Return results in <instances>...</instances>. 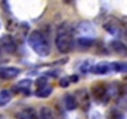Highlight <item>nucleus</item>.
Masks as SVG:
<instances>
[{
	"label": "nucleus",
	"instance_id": "b1692460",
	"mask_svg": "<svg viewBox=\"0 0 127 119\" xmlns=\"http://www.w3.org/2000/svg\"><path fill=\"white\" fill-rule=\"evenodd\" d=\"M0 27H1V21H0Z\"/></svg>",
	"mask_w": 127,
	"mask_h": 119
},
{
	"label": "nucleus",
	"instance_id": "dca6fc26",
	"mask_svg": "<svg viewBox=\"0 0 127 119\" xmlns=\"http://www.w3.org/2000/svg\"><path fill=\"white\" fill-rule=\"evenodd\" d=\"M106 119H126V118L117 108H110L106 114Z\"/></svg>",
	"mask_w": 127,
	"mask_h": 119
},
{
	"label": "nucleus",
	"instance_id": "20e7f679",
	"mask_svg": "<svg viewBox=\"0 0 127 119\" xmlns=\"http://www.w3.org/2000/svg\"><path fill=\"white\" fill-rule=\"evenodd\" d=\"M72 95L75 96V99H76L78 106H81L83 111H89V108H91V94H89L85 88L76 89Z\"/></svg>",
	"mask_w": 127,
	"mask_h": 119
},
{
	"label": "nucleus",
	"instance_id": "f3484780",
	"mask_svg": "<svg viewBox=\"0 0 127 119\" xmlns=\"http://www.w3.org/2000/svg\"><path fill=\"white\" fill-rule=\"evenodd\" d=\"M38 118L40 119H55L52 111L48 108V106H42L40 109V114H38Z\"/></svg>",
	"mask_w": 127,
	"mask_h": 119
},
{
	"label": "nucleus",
	"instance_id": "aec40b11",
	"mask_svg": "<svg viewBox=\"0 0 127 119\" xmlns=\"http://www.w3.org/2000/svg\"><path fill=\"white\" fill-rule=\"evenodd\" d=\"M37 88H41V87H45V85H48V82H47V78L45 77H41L37 79Z\"/></svg>",
	"mask_w": 127,
	"mask_h": 119
},
{
	"label": "nucleus",
	"instance_id": "9d476101",
	"mask_svg": "<svg viewBox=\"0 0 127 119\" xmlns=\"http://www.w3.org/2000/svg\"><path fill=\"white\" fill-rule=\"evenodd\" d=\"M109 47L112 48L114 54H119V55H127V46L122 40H112L109 43Z\"/></svg>",
	"mask_w": 127,
	"mask_h": 119
},
{
	"label": "nucleus",
	"instance_id": "0eeeda50",
	"mask_svg": "<svg viewBox=\"0 0 127 119\" xmlns=\"http://www.w3.org/2000/svg\"><path fill=\"white\" fill-rule=\"evenodd\" d=\"M91 72L96 74V75H107V74L113 72V68H112V62H107V61H102V62H97V64H93Z\"/></svg>",
	"mask_w": 127,
	"mask_h": 119
},
{
	"label": "nucleus",
	"instance_id": "4468645a",
	"mask_svg": "<svg viewBox=\"0 0 127 119\" xmlns=\"http://www.w3.org/2000/svg\"><path fill=\"white\" fill-rule=\"evenodd\" d=\"M11 98H13V94L10 89H1L0 91V106H6L11 101Z\"/></svg>",
	"mask_w": 127,
	"mask_h": 119
},
{
	"label": "nucleus",
	"instance_id": "1a4fd4ad",
	"mask_svg": "<svg viewBox=\"0 0 127 119\" xmlns=\"http://www.w3.org/2000/svg\"><path fill=\"white\" fill-rule=\"evenodd\" d=\"M21 72L17 67H0V78L1 79H13Z\"/></svg>",
	"mask_w": 127,
	"mask_h": 119
},
{
	"label": "nucleus",
	"instance_id": "39448f33",
	"mask_svg": "<svg viewBox=\"0 0 127 119\" xmlns=\"http://www.w3.org/2000/svg\"><path fill=\"white\" fill-rule=\"evenodd\" d=\"M73 33H76L78 37H95V27L91 21H81L73 28Z\"/></svg>",
	"mask_w": 127,
	"mask_h": 119
},
{
	"label": "nucleus",
	"instance_id": "6e6552de",
	"mask_svg": "<svg viewBox=\"0 0 127 119\" xmlns=\"http://www.w3.org/2000/svg\"><path fill=\"white\" fill-rule=\"evenodd\" d=\"M31 85H32V81L31 79H21V81H18L16 85H14V89L20 94H23V95H31Z\"/></svg>",
	"mask_w": 127,
	"mask_h": 119
},
{
	"label": "nucleus",
	"instance_id": "f8f14e48",
	"mask_svg": "<svg viewBox=\"0 0 127 119\" xmlns=\"http://www.w3.org/2000/svg\"><path fill=\"white\" fill-rule=\"evenodd\" d=\"M16 116H17L18 119H40L37 111L32 109V108H24V109L20 111Z\"/></svg>",
	"mask_w": 127,
	"mask_h": 119
},
{
	"label": "nucleus",
	"instance_id": "412c9836",
	"mask_svg": "<svg viewBox=\"0 0 127 119\" xmlns=\"http://www.w3.org/2000/svg\"><path fill=\"white\" fill-rule=\"evenodd\" d=\"M91 119H102V115H100L99 112H92Z\"/></svg>",
	"mask_w": 127,
	"mask_h": 119
},
{
	"label": "nucleus",
	"instance_id": "f03ea898",
	"mask_svg": "<svg viewBox=\"0 0 127 119\" xmlns=\"http://www.w3.org/2000/svg\"><path fill=\"white\" fill-rule=\"evenodd\" d=\"M28 46L32 48V51L38 54L40 57H47L51 53V46L47 37L40 31V30H32L27 37Z\"/></svg>",
	"mask_w": 127,
	"mask_h": 119
},
{
	"label": "nucleus",
	"instance_id": "2eb2a0df",
	"mask_svg": "<svg viewBox=\"0 0 127 119\" xmlns=\"http://www.w3.org/2000/svg\"><path fill=\"white\" fill-rule=\"evenodd\" d=\"M51 94H52V87H51L50 84L45 85V87L37 88V92H35V95L38 96V98H48Z\"/></svg>",
	"mask_w": 127,
	"mask_h": 119
},
{
	"label": "nucleus",
	"instance_id": "5701e85b",
	"mask_svg": "<svg viewBox=\"0 0 127 119\" xmlns=\"http://www.w3.org/2000/svg\"><path fill=\"white\" fill-rule=\"evenodd\" d=\"M126 37H127V30H126Z\"/></svg>",
	"mask_w": 127,
	"mask_h": 119
},
{
	"label": "nucleus",
	"instance_id": "7ed1b4c3",
	"mask_svg": "<svg viewBox=\"0 0 127 119\" xmlns=\"http://www.w3.org/2000/svg\"><path fill=\"white\" fill-rule=\"evenodd\" d=\"M103 28L106 31L116 37V40H120L123 37H126V27L123 26V23L116 17H109L103 23Z\"/></svg>",
	"mask_w": 127,
	"mask_h": 119
},
{
	"label": "nucleus",
	"instance_id": "9b49d317",
	"mask_svg": "<svg viewBox=\"0 0 127 119\" xmlns=\"http://www.w3.org/2000/svg\"><path fill=\"white\" fill-rule=\"evenodd\" d=\"M75 44L81 50H89L95 44V38H91V37H76L75 38Z\"/></svg>",
	"mask_w": 127,
	"mask_h": 119
},
{
	"label": "nucleus",
	"instance_id": "a211bd4d",
	"mask_svg": "<svg viewBox=\"0 0 127 119\" xmlns=\"http://www.w3.org/2000/svg\"><path fill=\"white\" fill-rule=\"evenodd\" d=\"M92 67H93V64H92L91 60H85V61H82L79 64V71L82 74H88V72H91Z\"/></svg>",
	"mask_w": 127,
	"mask_h": 119
},
{
	"label": "nucleus",
	"instance_id": "4be33fe9",
	"mask_svg": "<svg viewBox=\"0 0 127 119\" xmlns=\"http://www.w3.org/2000/svg\"><path fill=\"white\" fill-rule=\"evenodd\" d=\"M69 81H71V82H76L78 81V75H71V77H69Z\"/></svg>",
	"mask_w": 127,
	"mask_h": 119
},
{
	"label": "nucleus",
	"instance_id": "ddd939ff",
	"mask_svg": "<svg viewBox=\"0 0 127 119\" xmlns=\"http://www.w3.org/2000/svg\"><path fill=\"white\" fill-rule=\"evenodd\" d=\"M64 105L68 111H73L78 108V104H76V99H75V96L72 94H66V95L64 96Z\"/></svg>",
	"mask_w": 127,
	"mask_h": 119
},
{
	"label": "nucleus",
	"instance_id": "393cba45",
	"mask_svg": "<svg viewBox=\"0 0 127 119\" xmlns=\"http://www.w3.org/2000/svg\"><path fill=\"white\" fill-rule=\"evenodd\" d=\"M126 105H127V99H126Z\"/></svg>",
	"mask_w": 127,
	"mask_h": 119
},
{
	"label": "nucleus",
	"instance_id": "f257e3e1",
	"mask_svg": "<svg viewBox=\"0 0 127 119\" xmlns=\"http://www.w3.org/2000/svg\"><path fill=\"white\" fill-rule=\"evenodd\" d=\"M75 38H73V27L68 21H62L57 27L55 33V46L58 48L59 53L66 54L73 48Z\"/></svg>",
	"mask_w": 127,
	"mask_h": 119
},
{
	"label": "nucleus",
	"instance_id": "6ab92c4d",
	"mask_svg": "<svg viewBox=\"0 0 127 119\" xmlns=\"http://www.w3.org/2000/svg\"><path fill=\"white\" fill-rule=\"evenodd\" d=\"M71 85V81H69V77H64L59 79V87L62 88H68Z\"/></svg>",
	"mask_w": 127,
	"mask_h": 119
},
{
	"label": "nucleus",
	"instance_id": "423d86ee",
	"mask_svg": "<svg viewBox=\"0 0 127 119\" xmlns=\"http://www.w3.org/2000/svg\"><path fill=\"white\" fill-rule=\"evenodd\" d=\"M0 46H1V48L7 54H14L16 48H17V44H16L14 38L10 34H3V36L0 37Z\"/></svg>",
	"mask_w": 127,
	"mask_h": 119
}]
</instances>
